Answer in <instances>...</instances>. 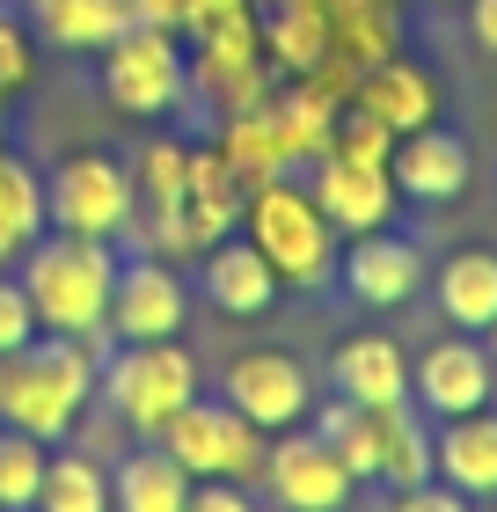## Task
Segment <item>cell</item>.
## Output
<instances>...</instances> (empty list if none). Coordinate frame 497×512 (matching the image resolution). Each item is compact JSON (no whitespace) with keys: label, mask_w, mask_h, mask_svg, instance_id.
I'll list each match as a JSON object with an SVG mask.
<instances>
[{"label":"cell","mask_w":497,"mask_h":512,"mask_svg":"<svg viewBox=\"0 0 497 512\" xmlns=\"http://www.w3.org/2000/svg\"><path fill=\"white\" fill-rule=\"evenodd\" d=\"M191 96L212 103V118H242L271 96V66L264 52H198L191 44Z\"/></svg>","instance_id":"obj_21"},{"label":"cell","mask_w":497,"mask_h":512,"mask_svg":"<svg viewBox=\"0 0 497 512\" xmlns=\"http://www.w3.org/2000/svg\"><path fill=\"white\" fill-rule=\"evenodd\" d=\"M220 403H234L256 432H286L315 410V381H307V366L293 352L256 344V352H234L220 366Z\"/></svg>","instance_id":"obj_10"},{"label":"cell","mask_w":497,"mask_h":512,"mask_svg":"<svg viewBox=\"0 0 497 512\" xmlns=\"http://www.w3.org/2000/svg\"><path fill=\"white\" fill-rule=\"evenodd\" d=\"M424 476H432V432H424V417L410 403H388L381 410V469H373V483L410 491Z\"/></svg>","instance_id":"obj_29"},{"label":"cell","mask_w":497,"mask_h":512,"mask_svg":"<svg viewBox=\"0 0 497 512\" xmlns=\"http://www.w3.org/2000/svg\"><path fill=\"white\" fill-rule=\"evenodd\" d=\"M322 154H344V161H381L388 169V154H395V132L381 118H366L359 103H344L337 110V125H329V147Z\"/></svg>","instance_id":"obj_32"},{"label":"cell","mask_w":497,"mask_h":512,"mask_svg":"<svg viewBox=\"0 0 497 512\" xmlns=\"http://www.w3.org/2000/svg\"><path fill=\"white\" fill-rule=\"evenodd\" d=\"M329 59V8L322 0H278V8H264V66H278V74H315V66Z\"/></svg>","instance_id":"obj_22"},{"label":"cell","mask_w":497,"mask_h":512,"mask_svg":"<svg viewBox=\"0 0 497 512\" xmlns=\"http://www.w3.org/2000/svg\"><path fill=\"white\" fill-rule=\"evenodd\" d=\"M439 315L454 330H490L497 315V249H454L439 264Z\"/></svg>","instance_id":"obj_25"},{"label":"cell","mask_w":497,"mask_h":512,"mask_svg":"<svg viewBox=\"0 0 497 512\" xmlns=\"http://www.w3.org/2000/svg\"><path fill=\"white\" fill-rule=\"evenodd\" d=\"M96 388H103L110 417H117L132 439H154V432L205 388V366H198V352H191L183 337H161V344H117V352H103Z\"/></svg>","instance_id":"obj_4"},{"label":"cell","mask_w":497,"mask_h":512,"mask_svg":"<svg viewBox=\"0 0 497 512\" xmlns=\"http://www.w3.org/2000/svg\"><path fill=\"white\" fill-rule=\"evenodd\" d=\"M183 512H256V498H249V483H227V476H212V483H191Z\"/></svg>","instance_id":"obj_36"},{"label":"cell","mask_w":497,"mask_h":512,"mask_svg":"<svg viewBox=\"0 0 497 512\" xmlns=\"http://www.w3.org/2000/svg\"><path fill=\"white\" fill-rule=\"evenodd\" d=\"M468 30H476V44L497 59V0H468Z\"/></svg>","instance_id":"obj_37"},{"label":"cell","mask_w":497,"mask_h":512,"mask_svg":"<svg viewBox=\"0 0 497 512\" xmlns=\"http://www.w3.org/2000/svg\"><path fill=\"white\" fill-rule=\"evenodd\" d=\"M256 256L271 264V278L286 293H322L329 278H337V227L322 220V205L307 198V183L293 176H271L242 191V227H234Z\"/></svg>","instance_id":"obj_3"},{"label":"cell","mask_w":497,"mask_h":512,"mask_svg":"<svg viewBox=\"0 0 497 512\" xmlns=\"http://www.w3.org/2000/svg\"><path fill=\"white\" fill-rule=\"evenodd\" d=\"M410 395H417V403L432 410V417L483 410L490 395H497V359H490V344H476V330L439 337L432 352L410 366Z\"/></svg>","instance_id":"obj_12"},{"label":"cell","mask_w":497,"mask_h":512,"mask_svg":"<svg viewBox=\"0 0 497 512\" xmlns=\"http://www.w3.org/2000/svg\"><path fill=\"white\" fill-rule=\"evenodd\" d=\"M329 388L351 395V403L366 410H388V403H410V359H402V344L366 330V337H344L337 359H329Z\"/></svg>","instance_id":"obj_18"},{"label":"cell","mask_w":497,"mask_h":512,"mask_svg":"<svg viewBox=\"0 0 497 512\" xmlns=\"http://www.w3.org/2000/svg\"><path fill=\"white\" fill-rule=\"evenodd\" d=\"M264 8H278V0H264Z\"/></svg>","instance_id":"obj_40"},{"label":"cell","mask_w":497,"mask_h":512,"mask_svg":"<svg viewBox=\"0 0 497 512\" xmlns=\"http://www.w3.org/2000/svg\"><path fill=\"white\" fill-rule=\"evenodd\" d=\"M388 512H476L454 483H439V476H424V483H410V491H395V505Z\"/></svg>","instance_id":"obj_35"},{"label":"cell","mask_w":497,"mask_h":512,"mask_svg":"<svg viewBox=\"0 0 497 512\" xmlns=\"http://www.w3.org/2000/svg\"><path fill=\"white\" fill-rule=\"evenodd\" d=\"M307 198L322 205V220L337 227V235H373V227H395L402 213V191L381 161H344V154H315V169H307Z\"/></svg>","instance_id":"obj_11"},{"label":"cell","mask_w":497,"mask_h":512,"mask_svg":"<svg viewBox=\"0 0 497 512\" xmlns=\"http://www.w3.org/2000/svg\"><path fill=\"white\" fill-rule=\"evenodd\" d=\"M44 439L0 425V512H30L37 505V483H44Z\"/></svg>","instance_id":"obj_31"},{"label":"cell","mask_w":497,"mask_h":512,"mask_svg":"<svg viewBox=\"0 0 497 512\" xmlns=\"http://www.w3.org/2000/svg\"><path fill=\"white\" fill-rule=\"evenodd\" d=\"M103 96L125 118H176L191 103V52L169 30H117L103 44Z\"/></svg>","instance_id":"obj_6"},{"label":"cell","mask_w":497,"mask_h":512,"mask_svg":"<svg viewBox=\"0 0 497 512\" xmlns=\"http://www.w3.org/2000/svg\"><path fill=\"white\" fill-rule=\"evenodd\" d=\"M483 344H490V359H497V315H490V330H483Z\"/></svg>","instance_id":"obj_38"},{"label":"cell","mask_w":497,"mask_h":512,"mask_svg":"<svg viewBox=\"0 0 497 512\" xmlns=\"http://www.w3.org/2000/svg\"><path fill=\"white\" fill-rule=\"evenodd\" d=\"M30 512H110V469L74 454H44V483H37V505Z\"/></svg>","instance_id":"obj_28"},{"label":"cell","mask_w":497,"mask_h":512,"mask_svg":"<svg viewBox=\"0 0 497 512\" xmlns=\"http://www.w3.org/2000/svg\"><path fill=\"white\" fill-rule=\"evenodd\" d=\"M256 483H264L271 505H286V512H344L351 491H359V476L337 461V447H329L322 432H293V425L271 432Z\"/></svg>","instance_id":"obj_9"},{"label":"cell","mask_w":497,"mask_h":512,"mask_svg":"<svg viewBox=\"0 0 497 512\" xmlns=\"http://www.w3.org/2000/svg\"><path fill=\"white\" fill-rule=\"evenodd\" d=\"M432 476L454 483L461 498H490L497 491V410H461V417H439L432 432Z\"/></svg>","instance_id":"obj_16"},{"label":"cell","mask_w":497,"mask_h":512,"mask_svg":"<svg viewBox=\"0 0 497 512\" xmlns=\"http://www.w3.org/2000/svg\"><path fill=\"white\" fill-rule=\"evenodd\" d=\"M351 103H359L366 118H381L395 139H402V132H417V125H439V81L424 74V66L395 59V52L351 81Z\"/></svg>","instance_id":"obj_17"},{"label":"cell","mask_w":497,"mask_h":512,"mask_svg":"<svg viewBox=\"0 0 497 512\" xmlns=\"http://www.w3.org/2000/svg\"><path fill=\"white\" fill-rule=\"evenodd\" d=\"M154 439L183 461V476H191V483H212V476L256 483V469H264V447H271V432H256L234 403H220V395H205V388H198Z\"/></svg>","instance_id":"obj_5"},{"label":"cell","mask_w":497,"mask_h":512,"mask_svg":"<svg viewBox=\"0 0 497 512\" xmlns=\"http://www.w3.org/2000/svg\"><path fill=\"white\" fill-rule=\"evenodd\" d=\"M30 22L59 52H103L117 30H132L125 0H30Z\"/></svg>","instance_id":"obj_24"},{"label":"cell","mask_w":497,"mask_h":512,"mask_svg":"<svg viewBox=\"0 0 497 512\" xmlns=\"http://www.w3.org/2000/svg\"><path fill=\"white\" fill-rule=\"evenodd\" d=\"M96 374H103V344L37 330L30 344L0 352V425H15V432L52 447L96 403Z\"/></svg>","instance_id":"obj_1"},{"label":"cell","mask_w":497,"mask_h":512,"mask_svg":"<svg viewBox=\"0 0 497 512\" xmlns=\"http://www.w3.org/2000/svg\"><path fill=\"white\" fill-rule=\"evenodd\" d=\"M44 227L125 242V227H132V169L117 154H66L59 169L44 176Z\"/></svg>","instance_id":"obj_7"},{"label":"cell","mask_w":497,"mask_h":512,"mask_svg":"<svg viewBox=\"0 0 497 512\" xmlns=\"http://www.w3.org/2000/svg\"><path fill=\"white\" fill-rule=\"evenodd\" d=\"M22 81H30V30L0 8V96H15Z\"/></svg>","instance_id":"obj_34"},{"label":"cell","mask_w":497,"mask_h":512,"mask_svg":"<svg viewBox=\"0 0 497 512\" xmlns=\"http://www.w3.org/2000/svg\"><path fill=\"white\" fill-rule=\"evenodd\" d=\"M483 512H497V491H490V498H483Z\"/></svg>","instance_id":"obj_39"},{"label":"cell","mask_w":497,"mask_h":512,"mask_svg":"<svg viewBox=\"0 0 497 512\" xmlns=\"http://www.w3.org/2000/svg\"><path fill=\"white\" fill-rule=\"evenodd\" d=\"M388 176H395V191H402V198H417V205H454V198L468 191V176H476V154H468V139H461V132H446V125H417V132H402V139H395Z\"/></svg>","instance_id":"obj_14"},{"label":"cell","mask_w":497,"mask_h":512,"mask_svg":"<svg viewBox=\"0 0 497 512\" xmlns=\"http://www.w3.org/2000/svg\"><path fill=\"white\" fill-rule=\"evenodd\" d=\"M44 235V183L22 154L0 147V271Z\"/></svg>","instance_id":"obj_27"},{"label":"cell","mask_w":497,"mask_h":512,"mask_svg":"<svg viewBox=\"0 0 497 512\" xmlns=\"http://www.w3.org/2000/svg\"><path fill=\"white\" fill-rule=\"evenodd\" d=\"M132 220H169L183 205V176H191V147L183 139H147L132 161Z\"/></svg>","instance_id":"obj_26"},{"label":"cell","mask_w":497,"mask_h":512,"mask_svg":"<svg viewBox=\"0 0 497 512\" xmlns=\"http://www.w3.org/2000/svg\"><path fill=\"white\" fill-rule=\"evenodd\" d=\"M183 322H191V286H183V271L161 264V256H117L103 337H117V344H161V337H183Z\"/></svg>","instance_id":"obj_8"},{"label":"cell","mask_w":497,"mask_h":512,"mask_svg":"<svg viewBox=\"0 0 497 512\" xmlns=\"http://www.w3.org/2000/svg\"><path fill=\"white\" fill-rule=\"evenodd\" d=\"M198 286H205V300L220 315H234V322H256V315H271V300L286 293L271 278V264L256 256L242 235H220L205 256H198Z\"/></svg>","instance_id":"obj_15"},{"label":"cell","mask_w":497,"mask_h":512,"mask_svg":"<svg viewBox=\"0 0 497 512\" xmlns=\"http://www.w3.org/2000/svg\"><path fill=\"white\" fill-rule=\"evenodd\" d=\"M315 432L337 447V461H344L351 476L373 483V469H381V410H366V403H351V395H337V403H322Z\"/></svg>","instance_id":"obj_30"},{"label":"cell","mask_w":497,"mask_h":512,"mask_svg":"<svg viewBox=\"0 0 497 512\" xmlns=\"http://www.w3.org/2000/svg\"><path fill=\"white\" fill-rule=\"evenodd\" d=\"M176 220L191 227L198 249H212L220 235H234V227H242V183H234V169H227L220 147H191V176H183Z\"/></svg>","instance_id":"obj_19"},{"label":"cell","mask_w":497,"mask_h":512,"mask_svg":"<svg viewBox=\"0 0 497 512\" xmlns=\"http://www.w3.org/2000/svg\"><path fill=\"white\" fill-rule=\"evenodd\" d=\"M337 286L359 308H402L424 286V256L395 227H373V235H351V249H337Z\"/></svg>","instance_id":"obj_13"},{"label":"cell","mask_w":497,"mask_h":512,"mask_svg":"<svg viewBox=\"0 0 497 512\" xmlns=\"http://www.w3.org/2000/svg\"><path fill=\"white\" fill-rule=\"evenodd\" d=\"M37 337V308H30V293H22V278L0 271V352H15V344H30Z\"/></svg>","instance_id":"obj_33"},{"label":"cell","mask_w":497,"mask_h":512,"mask_svg":"<svg viewBox=\"0 0 497 512\" xmlns=\"http://www.w3.org/2000/svg\"><path fill=\"white\" fill-rule=\"evenodd\" d=\"M183 498H191V476H183V461L161 439L132 447L110 469V512H183Z\"/></svg>","instance_id":"obj_20"},{"label":"cell","mask_w":497,"mask_h":512,"mask_svg":"<svg viewBox=\"0 0 497 512\" xmlns=\"http://www.w3.org/2000/svg\"><path fill=\"white\" fill-rule=\"evenodd\" d=\"M15 278L37 308V330L103 344V315H110V286H117V242L59 235L52 227V235H37L15 256Z\"/></svg>","instance_id":"obj_2"},{"label":"cell","mask_w":497,"mask_h":512,"mask_svg":"<svg viewBox=\"0 0 497 512\" xmlns=\"http://www.w3.org/2000/svg\"><path fill=\"white\" fill-rule=\"evenodd\" d=\"M329 8V59L366 74L395 52V0H322Z\"/></svg>","instance_id":"obj_23"}]
</instances>
